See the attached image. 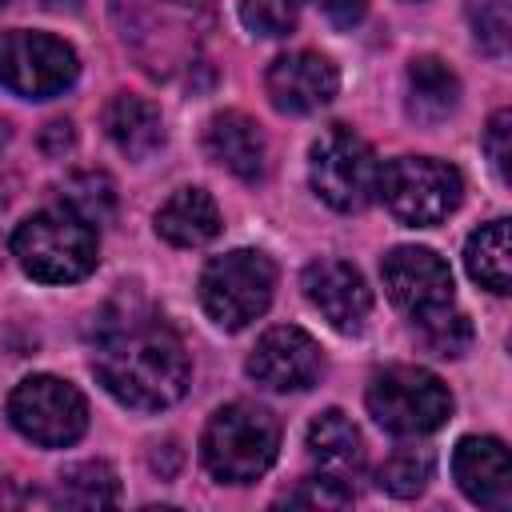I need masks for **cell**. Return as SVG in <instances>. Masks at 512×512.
<instances>
[{
	"mask_svg": "<svg viewBox=\"0 0 512 512\" xmlns=\"http://www.w3.org/2000/svg\"><path fill=\"white\" fill-rule=\"evenodd\" d=\"M92 372L120 404L156 412L184 396L188 352L168 324L140 312L108 332H96Z\"/></svg>",
	"mask_w": 512,
	"mask_h": 512,
	"instance_id": "1",
	"label": "cell"
},
{
	"mask_svg": "<svg viewBox=\"0 0 512 512\" xmlns=\"http://www.w3.org/2000/svg\"><path fill=\"white\" fill-rule=\"evenodd\" d=\"M124 48L152 76L184 68L212 28V0H112Z\"/></svg>",
	"mask_w": 512,
	"mask_h": 512,
	"instance_id": "2",
	"label": "cell"
},
{
	"mask_svg": "<svg viewBox=\"0 0 512 512\" xmlns=\"http://www.w3.org/2000/svg\"><path fill=\"white\" fill-rule=\"evenodd\" d=\"M12 256L32 280L72 284L96 268V228L68 208H44L16 224Z\"/></svg>",
	"mask_w": 512,
	"mask_h": 512,
	"instance_id": "3",
	"label": "cell"
},
{
	"mask_svg": "<svg viewBox=\"0 0 512 512\" xmlns=\"http://www.w3.org/2000/svg\"><path fill=\"white\" fill-rule=\"evenodd\" d=\"M200 448H204V464L216 480L248 484L272 468L276 448H280V424L260 404L236 400V404H224L220 412H212Z\"/></svg>",
	"mask_w": 512,
	"mask_h": 512,
	"instance_id": "4",
	"label": "cell"
},
{
	"mask_svg": "<svg viewBox=\"0 0 512 512\" xmlns=\"http://www.w3.org/2000/svg\"><path fill=\"white\" fill-rule=\"evenodd\" d=\"M368 412L380 428L396 436H424L436 432L452 412V392L440 376L416 364H392L372 376L368 384Z\"/></svg>",
	"mask_w": 512,
	"mask_h": 512,
	"instance_id": "5",
	"label": "cell"
},
{
	"mask_svg": "<svg viewBox=\"0 0 512 512\" xmlns=\"http://www.w3.org/2000/svg\"><path fill=\"white\" fill-rule=\"evenodd\" d=\"M272 288H276V268H272V260L264 252H252V248L216 256L200 272L204 312L220 328H232V332L244 328V324H252L268 308Z\"/></svg>",
	"mask_w": 512,
	"mask_h": 512,
	"instance_id": "6",
	"label": "cell"
},
{
	"mask_svg": "<svg viewBox=\"0 0 512 512\" xmlns=\"http://www.w3.org/2000/svg\"><path fill=\"white\" fill-rule=\"evenodd\" d=\"M376 188L384 192V204L396 212V220L412 228H432L448 212H456L464 196V180L452 164L432 156H400L380 176Z\"/></svg>",
	"mask_w": 512,
	"mask_h": 512,
	"instance_id": "7",
	"label": "cell"
},
{
	"mask_svg": "<svg viewBox=\"0 0 512 512\" xmlns=\"http://www.w3.org/2000/svg\"><path fill=\"white\" fill-rule=\"evenodd\" d=\"M8 420L20 436L40 448H64L84 436L88 404L84 396L56 376H28L8 396Z\"/></svg>",
	"mask_w": 512,
	"mask_h": 512,
	"instance_id": "8",
	"label": "cell"
},
{
	"mask_svg": "<svg viewBox=\"0 0 512 512\" xmlns=\"http://www.w3.org/2000/svg\"><path fill=\"white\" fill-rule=\"evenodd\" d=\"M376 156L364 136H356L344 124H332L316 144H312V188L320 192L324 204L336 212H356L372 200L376 192Z\"/></svg>",
	"mask_w": 512,
	"mask_h": 512,
	"instance_id": "9",
	"label": "cell"
},
{
	"mask_svg": "<svg viewBox=\"0 0 512 512\" xmlns=\"http://www.w3.org/2000/svg\"><path fill=\"white\" fill-rule=\"evenodd\" d=\"M76 52L48 32L0 36V84L28 100H48L76 80Z\"/></svg>",
	"mask_w": 512,
	"mask_h": 512,
	"instance_id": "10",
	"label": "cell"
},
{
	"mask_svg": "<svg viewBox=\"0 0 512 512\" xmlns=\"http://www.w3.org/2000/svg\"><path fill=\"white\" fill-rule=\"evenodd\" d=\"M320 368H324L320 344L292 324L268 328L248 356V376L272 392H300L320 376Z\"/></svg>",
	"mask_w": 512,
	"mask_h": 512,
	"instance_id": "11",
	"label": "cell"
},
{
	"mask_svg": "<svg viewBox=\"0 0 512 512\" xmlns=\"http://www.w3.org/2000/svg\"><path fill=\"white\" fill-rule=\"evenodd\" d=\"M380 272H384L388 296L412 316L452 304V272L432 248H392Z\"/></svg>",
	"mask_w": 512,
	"mask_h": 512,
	"instance_id": "12",
	"label": "cell"
},
{
	"mask_svg": "<svg viewBox=\"0 0 512 512\" xmlns=\"http://www.w3.org/2000/svg\"><path fill=\"white\" fill-rule=\"evenodd\" d=\"M304 296L312 300V308H320V316L336 332H360L372 312V292L364 276L348 260H336V256L312 260L304 268Z\"/></svg>",
	"mask_w": 512,
	"mask_h": 512,
	"instance_id": "13",
	"label": "cell"
},
{
	"mask_svg": "<svg viewBox=\"0 0 512 512\" xmlns=\"http://www.w3.org/2000/svg\"><path fill=\"white\" fill-rule=\"evenodd\" d=\"M264 84H268V96L280 112L308 116V112L324 108L336 96L340 76H336L332 60L320 56V52H288V56L272 60Z\"/></svg>",
	"mask_w": 512,
	"mask_h": 512,
	"instance_id": "14",
	"label": "cell"
},
{
	"mask_svg": "<svg viewBox=\"0 0 512 512\" xmlns=\"http://www.w3.org/2000/svg\"><path fill=\"white\" fill-rule=\"evenodd\" d=\"M452 476L460 492L480 508L512 504V464L508 448L492 436H464L452 452Z\"/></svg>",
	"mask_w": 512,
	"mask_h": 512,
	"instance_id": "15",
	"label": "cell"
},
{
	"mask_svg": "<svg viewBox=\"0 0 512 512\" xmlns=\"http://www.w3.org/2000/svg\"><path fill=\"white\" fill-rule=\"evenodd\" d=\"M204 144H208V156L216 164H224L232 176H240V180H260L264 168H268L264 132L244 112H220V116H212L208 120V132H204Z\"/></svg>",
	"mask_w": 512,
	"mask_h": 512,
	"instance_id": "16",
	"label": "cell"
},
{
	"mask_svg": "<svg viewBox=\"0 0 512 512\" xmlns=\"http://www.w3.org/2000/svg\"><path fill=\"white\" fill-rule=\"evenodd\" d=\"M104 132L132 160H144V156H152L164 144L160 108L148 104L144 96H128V92H116L108 100V108H104Z\"/></svg>",
	"mask_w": 512,
	"mask_h": 512,
	"instance_id": "17",
	"label": "cell"
},
{
	"mask_svg": "<svg viewBox=\"0 0 512 512\" xmlns=\"http://www.w3.org/2000/svg\"><path fill=\"white\" fill-rule=\"evenodd\" d=\"M156 232L176 248H200L220 232V208L204 188H176L156 212Z\"/></svg>",
	"mask_w": 512,
	"mask_h": 512,
	"instance_id": "18",
	"label": "cell"
},
{
	"mask_svg": "<svg viewBox=\"0 0 512 512\" xmlns=\"http://www.w3.org/2000/svg\"><path fill=\"white\" fill-rule=\"evenodd\" d=\"M308 452H312V460L328 476H336L344 484L364 468V440H360L356 424L344 412H336V408L312 420V428H308Z\"/></svg>",
	"mask_w": 512,
	"mask_h": 512,
	"instance_id": "19",
	"label": "cell"
},
{
	"mask_svg": "<svg viewBox=\"0 0 512 512\" xmlns=\"http://www.w3.org/2000/svg\"><path fill=\"white\" fill-rule=\"evenodd\" d=\"M460 104L456 72L436 56H416L408 68V116L420 124H440Z\"/></svg>",
	"mask_w": 512,
	"mask_h": 512,
	"instance_id": "20",
	"label": "cell"
},
{
	"mask_svg": "<svg viewBox=\"0 0 512 512\" xmlns=\"http://www.w3.org/2000/svg\"><path fill=\"white\" fill-rule=\"evenodd\" d=\"M464 264H468V276L476 284H484L488 292H508L512 288V244H508V220H492V224H480L472 236H468V248H464Z\"/></svg>",
	"mask_w": 512,
	"mask_h": 512,
	"instance_id": "21",
	"label": "cell"
},
{
	"mask_svg": "<svg viewBox=\"0 0 512 512\" xmlns=\"http://www.w3.org/2000/svg\"><path fill=\"white\" fill-rule=\"evenodd\" d=\"M64 208L76 212L84 224L100 228L116 216V184L108 172L100 168H84V172H72L64 180Z\"/></svg>",
	"mask_w": 512,
	"mask_h": 512,
	"instance_id": "22",
	"label": "cell"
},
{
	"mask_svg": "<svg viewBox=\"0 0 512 512\" xmlns=\"http://www.w3.org/2000/svg\"><path fill=\"white\" fill-rule=\"evenodd\" d=\"M120 500V484L116 472L104 460H84L64 468L60 476V504L68 508H108Z\"/></svg>",
	"mask_w": 512,
	"mask_h": 512,
	"instance_id": "23",
	"label": "cell"
},
{
	"mask_svg": "<svg viewBox=\"0 0 512 512\" xmlns=\"http://www.w3.org/2000/svg\"><path fill=\"white\" fill-rule=\"evenodd\" d=\"M416 336L432 356H464L472 344V324L464 312H456L452 304L416 316Z\"/></svg>",
	"mask_w": 512,
	"mask_h": 512,
	"instance_id": "24",
	"label": "cell"
},
{
	"mask_svg": "<svg viewBox=\"0 0 512 512\" xmlns=\"http://www.w3.org/2000/svg\"><path fill=\"white\" fill-rule=\"evenodd\" d=\"M428 480H432V456H428V452H416V448L392 452V456L380 464V472H376V484H380L388 496H400V500L416 496Z\"/></svg>",
	"mask_w": 512,
	"mask_h": 512,
	"instance_id": "25",
	"label": "cell"
},
{
	"mask_svg": "<svg viewBox=\"0 0 512 512\" xmlns=\"http://www.w3.org/2000/svg\"><path fill=\"white\" fill-rule=\"evenodd\" d=\"M468 20L476 32V44L500 60L508 52V28H512L508 0H468Z\"/></svg>",
	"mask_w": 512,
	"mask_h": 512,
	"instance_id": "26",
	"label": "cell"
},
{
	"mask_svg": "<svg viewBox=\"0 0 512 512\" xmlns=\"http://www.w3.org/2000/svg\"><path fill=\"white\" fill-rule=\"evenodd\" d=\"M240 16L260 36H288L300 16V0H244Z\"/></svg>",
	"mask_w": 512,
	"mask_h": 512,
	"instance_id": "27",
	"label": "cell"
},
{
	"mask_svg": "<svg viewBox=\"0 0 512 512\" xmlns=\"http://www.w3.org/2000/svg\"><path fill=\"white\" fill-rule=\"evenodd\" d=\"M280 504H296V508H344V504H352V488L344 480H336V476H308L292 492H284Z\"/></svg>",
	"mask_w": 512,
	"mask_h": 512,
	"instance_id": "28",
	"label": "cell"
},
{
	"mask_svg": "<svg viewBox=\"0 0 512 512\" xmlns=\"http://www.w3.org/2000/svg\"><path fill=\"white\" fill-rule=\"evenodd\" d=\"M508 136H512V112L500 108V112L488 120V132H484V152H488V160H492V168H496L500 180H508V160H512Z\"/></svg>",
	"mask_w": 512,
	"mask_h": 512,
	"instance_id": "29",
	"label": "cell"
},
{
	"mask_svg": "<svg viewBox=\"0 0 512 512\" xmlns=\"http://www.w3.org/2000/svg\"><path fill=\"white\" fill-rule=\"evenodd\" d=\"M316 4H320V12H324L336 28L360 24V20H364V8H368V0H316Z\"/></svg>",
	"mask_w": 512,
	"mask_h": 512,
	"instance_id": "30",
	"label": "cell"
},
{
	"mask_svg": "<svg viewBox=\"0 0 512 512\" xmlns=\"http://www.w3.org/2000/svg\"><path fill=\"white\" fill-rule=\"evenodd\" d=\"M72 144H76V132H72L68 120H52V124H44V132H40V148H44L48 156H64Z\"/></svg>",
	"mask_w": 512,
	"mask_h": 512,
	"instance_id": "31",
	"label": "cell"
},
{
	"mask_svg": "<svg viewBox=\"0 0 512 512\" xmlns=\"http://www.w3.org/2000/svg\"><path fill=\"white\" fill-rule=\"evenodd\" d=\"M160 448H164V456H160V452H152V468H156L160 476H172V472H176V464H180V448H176L172 440H164Z\"/></svg>",
	"mask_w": 512,
	"mask_h": 512,
	"instance_id": "32",
	"label": "cell"
},
{
	"mask_svg": "<svg viewBox=\"0 0 512 512\" xmlns=\"http://www.w3.org/2000/svg\"><path fill=\"white\" fill-rule=\"evenodd\" d=\"M8 208H12V184L0 176V232H4V220H8Z\"/></svg>",
	"mask_w": 512,
	"mask_h": 512,
	"instance_id": "33",
	"label": "cell"
}]
</instances>
